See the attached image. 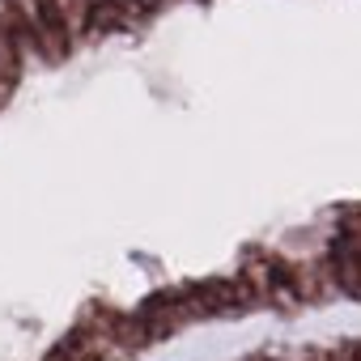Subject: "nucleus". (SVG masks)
I'll use <instances>...</instances> for the list:
<instances>
[]
</instances>
